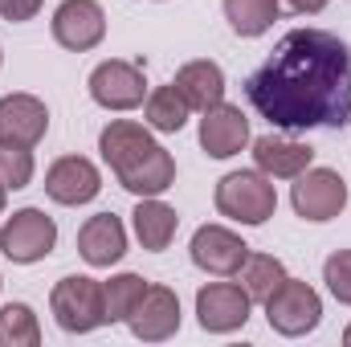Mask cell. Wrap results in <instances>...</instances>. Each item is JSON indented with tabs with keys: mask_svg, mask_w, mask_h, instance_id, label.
Returning a JSON list of instances; mask_svg holds the SVG:
<instances>
[{
	"mask_svg": "<svg viewBox=\"0 0 351 347\" xmlns=\"http://www.w3.org/2000/svg\"><path fill=\"white\" fill-rule=\"evenodd\" d=\"M343 344H348V347H351V327H348V331H343Z\"/></svg>",
	"mask_w": 351,
	"mask_h": 347,
	"instance_id": "30",
	"label": "cell"
},
{
	"mask_svg": "<svg viewBox=\"0 0 351 347\" xmlns=\"http://www.w3.org/2000/svg\"><path fill=\"white\" fill-rule=\"evenodd\" d=\"M265 319L278 335H306L319 327L323 319V298L315 294V286L298 282V278H282V286L265 298Z\"/></svg>",
	"mask_w": 351,
	"mask_h": 347,
	"instance_id": "5",
	"label": "cell"
},
{
	"mask_svg": "<svg viewBox=\"0 0 351 347\" xmlns=\"http://www.w3.org/2000/svg\"><path fill=\"white\" fill-rule=\"evenodd\" d=\"M78 254L94 270H106V265L123 261V254H127V229H123V221L114 213L90 217L86 225L78 229Z\"/></svg>",
	"mask_w": 351,
	"mask_h": 347,
	"instance_id": "16",
	"label": "cell"
},
{
	"mask_svg": "<svg viewBox=\"0 0 351 347\" xmlns=\"http://www.w3.org/2000/svg\"><path fill=\"white\" fill-rule=\"evenodd\" d=\"M86 86H90V98L98 106H106V110H135L139 102H147V82H143V70L135 62L110 58V62L94 66Z\"/></svg>",
	"mask_w": 351,
	"mask_h": 347,
	"instance_id": "9",
	"label": "cell"
},
{
	"mask_svg": "<svg viewBox=\"0 0 351 347\" xmlns=\"http://www.w3.org/2000/svg\"><path fill=\"white\" fill-rule=\"evenodd\" d=\"M41 4H45V0H0V16L21 25V21H33V16L41 12Z\"/></svg>",
	"mask_w": 351,
	"mask_h": 347,
	"instance_id": "27",
	"label": "cell"
},
{
	"mask_svg": "<svg viewBox=\"0 0 351 347\" xmlns=\"http://www.w3.org/2000/svg\"><path fill=\"white\" fill-rule=\"evenodd\" d=\"M131 221H135V237H139V246L152 250V254L168 250L172 237H176V229H180L176 208L172 204H164V200H156V196H143V200L135 204Z\"/></svg>",
	"mask_w": 351,
	"mask_h": 347,
	"instance_id": "19",
	"label": "cell"
},
{
	"mask_svg": "<svg viewBox=\"0 0 351 347\" xmlns=\"http://www.w3.org/2000/svg\"><path fill=\"white\" fill-rule=\"evenodd\" d=\"M250 307H254V298L237 282H208V286L196 290V319L213 335L241 331L250 323Z\"/></svg>",
	"mask_w": 351,
	"mask_h": 347,
	"instance_id": "8",
	"label": "cell"
},
{
	"mask_svg": "<svg viewBox=\"0 0 351 347\" xmlns=\"http://www.w3.org/2000/svg\"><path fill=\"white\" fill-rule=\"evenodd\" d=\"M282 278H286V265L274 258V254H250L245 265H241V286H245V294L254 302H265L282 286Z\"/></svg>",
	"mask_w": 351,
	"mask_h": 347,
	"instance_id": "23",
	"label": "cell"
},
{
	"mask_svg": "<svg viewBox=\"0 0 351 347\" xmlns=\"http://www.w3.org/2000/svg\"><path fill=\"white\" fill-rule=\"evenodd\" d=\"M290 204L302 221H335L343 208H348V184L343 176L331 172V168H306V172L294 176V188H290Z\"/></svg>",
	"mask_w": 351,
	"mask_h": 347,
	"instance_id": "7",
	"label": "cell"
},
{
	"mask_svg": "<svg viewBox=\"0 0 351 347\" xmlns=\"http://www.w3.org/2000/svg\"><path fill=\"white\" fill-rule=\"evenodd\" d=\"M172 86L184 94V102L192 106V110H208V106H217V102H225V70L217 66V62H208V58H200V62H188V66H180L172 78Z\"/></svg>",
	"mask_w": 351,
	"mask_h": 347,
	"instance_id": "18",
	"label": "cell"
},
{
	"mask_svg": "<svg viewBox=\"0 0 351 347\" xmlns=\"http://www.w3.org/2000/svg\"><path fill=\"white\" fill-rule=\"evenodd\" d=\"M106 37V12L98 0H62L53 12V41L62 49L86 53Z\"/></svg>",
	"mask_w": 351,
	"mask_h": 347,
	"instance_id": "11",
	"label": "cell"
},
{
	"mask_svg": "<svg viewBox=\"0 0 351 347\" xmlns=\"http://www.w3.org/2000/svg\"><path fill=\"white\" fill-rule=\"evenodd\" d=\"M323 282L343 307H351V250H335L323 261Z\"/></svg>",
	"mask_w": 351,
	"mask_h": 347,
	"instance_id": "26",
	"label": "cell"
},
{
	"mask_svg": "<svg viewBox=\"0 0 351 347\" xmlns=\"http://www.w3.org/2000/svg\"><path fill=\"white\" fill-rule=\"evenodd\" d=\"M192 261L204 270V274H213V278H233V274H241V265L250 258V246L233 233V229H225V225H200L196 233H192Z\"/></svg>",
	"mask_w": 351,
	"mask_h": 347,
	"instance_id": "10",
	"label": "cell"
},
{
	"mask_svg": "<svg viewBox=\"0 0 351 347\" xmlns=\"http://www.w3.org/2000/svg\"><path fill=\"white\" fill-rule=\"evenodd\" d=\"M254 160H258V172H265L269 180H294L315 164V147L282 135H262L254 139Z\"/></svg>",
	"mask_w": 351,
	"mask_h": 347,
	"instance_id": "17",
	"label": "cell"
},
{
	"mask_svg": "<svg viewBox=\"0 0 351 347\" xmlns=\"http://www.w3.org/2000/svg\"><path fill=\"white\" fill-rule=\"evenodd\" d=\"M0 62H4V53H0Z\"/></svg>",
	"mask_w": 351,
	"mask_h": 347,
	"instance_id": "31",
	"label": "cell"
},
{
	"mask_svg": "<svg viewBox=\"0 0 351 347\" xmlns=\"http://www.w3.org/2000/svg\"><path fill=\"white\" fill-rule=\"evenodd\" d=\"M102 192V176L86 156H62L45 172V196L58 204H90Z\"/></svg>",
	"mask_w": 351,
	"mask_h": 347,
	"instance_id": "15",
	"label": "cell"
},
{
	"mask_svg": "<svg viewBox=\"0 0 351 347\" xmlns=\"http://www.w3.org/2000/svg\"><path fill=\"white\" fill-rule=\"evenodd\" d=\"M147 294V282L139 274H114L110 282H102V298H106V323H127L131 311L139 307V298Z\"/></svg>",
	"mask_w": 351,
	"mask_h": 347,
	"instance_id": "21",
	"label": "cell"
},
{
	"mask_svg": "<svg viewBox=\"0 0 351 347\" xmlns=\"http://www.w3.org/2000/svg\"><path fill=\"white\" fill-rule=\"evenodd\" d=\"M98 152L114 180L135 196H160L176 184V160L156 143V135L143 123H131V119L106 123L98 135Z\"/></svg>",
	"mask_w": 351,
	"mask_h": 347,
	"instance_id": "2",
	"label": "cell"
},
{
	"mask_svg": "<svg viewBox=\"0 0 351 347\" xmlns=\"http://www.w3.org/2000/svg\"><path fill=\"white\" fill-rule=\"evenodd\" d=\"M53 246H58V225L41 208H21L0 229V254L16 265H33V261L49 258Z\"/></svg>",
	"mask_w": 351,
	"mask_h": 347,
	"instance_id": "6",
	"label": "cell"
},
{
	"mask_svg": "<svg viewBox=\"0 0 351 347\" xmlns=\"http://www.w3.org/2000/svg\"><path fill=\"white\" fill-rule=\"evenodd\" d=\"M278 208V192L265 172H229L217 184V213L241 225H265Z\"/></svg>",
	"mask_w": 351,
	"mask_h": 347,
	"instance_id": "4",
	"label": "cell"
},
{
	"mask_svg": "<svg viewBox=\"0 0 351 347\" xmlns=\"http://www.w3.org/2000/svg\"><path fill=\"white\" fill-rule=\"evenodd\" d=\"M37 344H41V323H37L33 307L8 302L0 311V347H37Z\"/></svg>",
	"mask_w": 351,
	"mask_h": 347,
	"instance_id": "24",
	"label": "cell"
},
{
	"mask_svg": "<svg viewBox=\"0 0 351 347\" xmlns=\"http://www.w3.org/2000/svg\"><path fill=\"white\" fill-rule=\"evenodd\" d=\"M245 98L269 127L339 131L351 119V49L327 29H290L245 78Z\"/></svg>",
	"mask_w": 351,
	"mask_h": 347,
	"instance_id": "1",
	"label": "cell"
},
{
	"mask_svg": "<svg viewBox=\"0 0 351 347\" xmlns=\"http://www.w3.org/2000/svg\"><path fill=\"white\" fill-rule=\"evenodd\" d=\"M245 143H250V119L241 115V106L217 102V106L204 110V119H200V147H204V156L229 160Z\"/></svg>",
	"mask_w": 351,
	"mask_h": 347,
	"instance_id": "14",
	"label": "cell"
},
{
	"mask_svg": "<svg viewBox=\"0 0 351 347\" xmlns=\"http://www.w3.org/2000/svg\"><path fill=\"white\" fill-rule=\"evenodd\" d=\"M49 131V110L33 94H4L0 98V143L8 147H37Z\"/></svg>",
	"mask_w": 351,
	"mask_h": 347,
	"instance_id": "12",
	"label": "cell"
},
{
	"mask_svg": "<svg viewBox=\"0 0 351 347\" xmlns=\"http://www.w3.org/2000/svg\"><path fill=\"white\" fill-rule=\"evenodd\" d=\"M188 110H192V106L184 102V94H180L172 82L147 94V123H152L156 131H164V135L184 131V123H188Z\"/></svg>",
	"mask_w": 351,
	"mask_h": 347,
	"instance_id": "22",
	"label": "cell"
},
{
	"mask_svg": "<svg viewBox=\"0 0 351 347\" xmlns=\"http://www.w3.org/2000/svg\"><path fill=\"white\" fill-rule=\"evenodd\" d=\"M29 180H33V152L0 143V184L16 192V188H29Z\"/></svg>",
	"mask_w": 351,
	"mask_h": 347,
	"instance_id": "25",
	"label": "cell"
},
{
	"mask_svg": "<svg viewBox=\"0 0 351 347\" xmlns=\"http://www.w3.org/2000/svg\"><path fill=\"white\" fill-rule=\"evenodd\" d=\"M49 311L58 319L62 331L70 335H86V331H98L106 323V298H102V282L98 278H86V274H70L53 286L49 294Z\"/></svg>",
	"mask_w": 351,
	"mask_h": 347,
	"instance_id": "3",
	"label": "cell"
},
{
	"mask_svg": "<svg viewBox=\"0 0 351 347\" xmlns=\"http://www.w3.org/2000/svg\"><path fill=\"white\" fill-rule=\"evenodd\" d=\"M278 12H282V0H225V16L237 37H262L278 21Z\"/></svg>",
	"mask_w": 351,
	"mask_h": 347,
	"instance_id": "20",
	"label": "cell"
},
{
	"mask_svg": "<svg viewBox=\"0 0 351 347\" xmlns=\"http://www.w3.org/2000/svg\"><path fill=\"white\" fill-rule=\"evenodd\" d=\"M4 192H8V188H4V184H0V213H4Z\"/></svg>",
	"mask_w": 351,
	"mask_h": 347,
	"instance_id": "29",
	"label": "cell"
},
{
	"mask_svg": "<svg viewBox=\"0 0 351 347\" xmlns=\"http://www.w3.org/2000/svg\"><path fill=\"white\" fill-rule=\"evenodd\" d=\"M286 4H290L294 12H306V16H311V12H323V8H327V0H286Z\"/></svg>",
	"mask_w": 351,
	"mask_h": 347,
	"instance_id": "28",
	"label": "cell"
},
{
	"mask_svg": "<svg viewBox=\"0 0 351 347\" xmlns=\"http://www.w3.org/2000/svg\"><path fill=\"white\" fill-rule=\"evenodd\" d=\"M131 335L143 344H164L180 331V298L172 286H147L139 307L131 311Z\"/></svg>",
	"mask_w": 351,
	"mask_h": 347,
	"instance_id": "13",
	"label": "cell"
}]
</instances>
